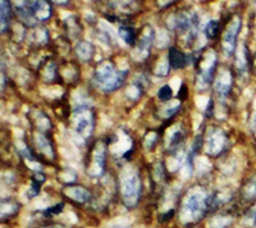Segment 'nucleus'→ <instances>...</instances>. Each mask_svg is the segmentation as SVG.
I'll use <instances>...</instances> for the list:
<instances>
[{"label": "nucleus", "mask_w": 256, "mask_h": 228, "mask_svg": "<svg viewBox=\"0 0 256 228\" xmlns=\"http://www.w3.org/2000/svg\"><path fill=\"white\" fill-rule=\"evenodd\" d=\"M212 196L202 188H192L182 202L180 216L184 224L200 220L214 205Z\"/></svg>", "instance_id": "1"}, {"label": "nucleus", "mask_w": 256, "mask_h": 228, "mask_svg": "<svg viewBox=\"0 0 256 228\" xmlns=\"http://www.w3.org/2000/svg\"><path fill=\"white\" fill-rule=\"evenodd\" d=\"M120 198L126 208H134L141 198V178L140 174L134 168L130 167L122 170L120 177Z\"/></svg>", "instance_id": "2"}, {"label": "nucleus", "mask_w": 256, "mask_h": 228, "mask_svg": "<svg viewBox=\"0 0 256 228\" xmlns=\"http://www.w3.org/2000/svg\"><path fill=\"white\" fill-rule=\"evenodd\" d=\"M127 70H116L110 62H102L94 72V82L96 88L104 92H112L120 88L126 78Z\"/></svg>", "instance_id": "3"}, {"label": "nucleus", "mask_w": 256, "mask_h": 228, "mask_svg": "<svg viewBox=\"0 0 256 228\" xmlns=\"http://www.w3.org/2000/svg\"><path fill=\"white\" fill-rule=\"evenodd\" d=\"M16 12L18 17L28 26H34L35 22H44L52 17V8L50 2H24L17 3Z\"/></svg>", "instance_id": "4"}, {"label": "nucleus", "mask_w": 256, "mask_h": 228, "mask_svg": "<svg viewBox=\"0 0 256 228\" xmlns=\"http://www.w3.org/2000/svg\"><path fill=\"white\" fill-rule=\"evenodd\" d=\"M70 123L78 136L82 138H88L94 131V112L88 106H78L73 109Z\"/></svg>", "instance_id": "5"}, {"label": "nucleus", "mask_w": 256, "mask_h": 228, "mask_svg": "<svg viewBox=\"0 0 256 228\" xmlns=\"http://www.w3.org/2000/svg\"><path fill=\"white\" fill-rule=\"evenodd\" d=\"M198 18L195 13L186 10V12L178 13L176 20V30L182 38H184L186 44L192 42V40L198 35Z\"/></svg>", "instance_id": "6"}, {"label": "nucleus", "mask_w": 256, "mask_h": 228, "mask_svg": "<svg viewBox=\"0 0 256 228\" xmlns=\"http://www.w3.org/2000/svg\"><path fill=\"white\" fill-rule=\"evenodd\" d=\"M202 59L198 62V86L201 88H206L212 82V74L216 70V56L214 50H208L202 54Z\"/></svg>", "instance_id": "7"}, {"label": "nucleus", "mask_w": 256, "mask_h": 228, "mask_svg": "<svg viewBox=\"0 0 256 228\" xmlns=\"http://www.w3.org/2000/svg\"><path fill=\"white\" fill-rule=\"evenodd\" d=\"M241 26H242L241 17L234 16V17L232 18V20L230 22V24L227 26V28H226V31H224L222 45H223L224 54H226L227 56H233L234 50H236L237 38H238Z\"/></svg>", "instance_id": "8"}, {"label": "nucleus", "mask_w": 256, "mask_h": 228, "mask_svg": "<svg viewBox=\"0 0 256 228\" xmlns=\"http://www.w3.org/2000/svg\"><path fill=\"white\" fill-rule=\"evenodd\" d=\"M105 145L104 142H98L94 148L92 152H91V158L88 162V166L86 168V172L90 177L96 178V177H100V176L104 173L105 168Z\"/></svg>", "instance_id": "9"}, {"label": "nucleus", "mask_w": 256, "mask_h": 228, "mask_svg": "<svg viewBox=\"0 0 256 228\" xmlns=\"http://www.w3.org/2000/svg\"><path fill=\"white\" fill-rule=\"evenodd\" d=\"M226 145H227V136L222 130H212L210 132L209 138L206 141V154H209L210 156H218L224 149H226Z\"/></svg>", "instance_id": "10"}, {"label": "nucleus", "mask_w": 256, "mask_h": 228, "mask_svg": "<svg viewBox=\"0 0 256 228\" xmlns=\"http://www.w3.org/2000/svg\"><path fill=\"white\" fill-rule=\"evenodd\" d=\"M232 84L233 78L230 70H226V68L222 70L216 80V91L219 94V96L227 98L230 92V88H232Z\"/></svg>", "instance_id": "11"}, {"label": "nucleus", "mask_w": 256, "mask_h": 228, "mask_svg": "<svg viewBox=\"0 0 256 228\" xmlns=\"http://www.w3.org/2000/svg\"><path fill=\"white\" fill-rule=\"evenodd\" d=\"M168 63L174 70L184 68L191 63V56H187V54H184L182 50L177 49V48H169Z\"/></svg>", "instance_id": "12"}, {"label": "nucleus", "mask_w": 256, "mask_h": 228, "mask_svg": "<svg viewBox=\"0 0 256 228\" xmlns=\"http://www.w3.org/2000/svg\"><path fill=\"white\" fill-rule=\"evenodd\" d=\"M63 194L67 196L68 199L80 202V204H84L91 199L90 191L88 188H82V186H67L63 190Z\"/></svg>", "instance_id": "13"}, {"label": "nucleus", "mask_w": 256, "mask_h": 228, "mask_svg": "<svg viewBox=\"0 0 256 228\" xmlns=\"http://www.w3.org/2000/svg\"><path fill=\"white\" fill-rule=\"evenodd\" d=\"M154 40V30L152 27H146L145 32L138 40V52L141 54V58H146L150 53V46Z\"/></svg>", "instance_id": "14"}, {"label": "nucleus", "mask_w": 256, "mask_h": 228, "mask_svg": "<svg viewBox=\"0 0 256 228\" xmlns=\"http://www.w3.org/2000/svg\"><path fill=\"white\" fill-rule=\"evenodd\" d=\"M0 9H2V16H0V24H2V34L6 32L10 18H12V10H10V2L2 0L0 3Z\"/></svg>", "instance_id": "15"}, {"label": "nucleus", "mask_w": 256, "mask_h": 228, "mask_svg": "<svg viewBox=\"0 0 256 228\" xmlns=\"http://www.w3.org/2000/svg\"><path fill=\"white\" fill-rule=\"evenodd\" d=\"M118 34H120V38H122L127 45H131V46L136 45L137 34L136 30H134V27L122 24V26L120 27V30H118Z\"/></svg>", "instance_id": "16"}, {"label": "nucleus", "mask_w": 256, "mask_h": 228, "mask_svg": "<svg viewBox=\"0 0 256 228\" xmlns=\"http://www.w3.org/2000/svg\"><path fill=\"white\" fill-rule=\"evenodd\" d=\"M76 54L81 60H90L94 56V46L88 41H81L76 45Z\"/></svg>", "instance_id": "17"}, {"label": "nucleus", "mask_w": 256, "mask_h": 228, "mask_svg": "<svg viewBox=\"0 0 256 228\" xmlns=\"http://www.w3.org/2000/svg\"><path fill=\"white\" fill-rule=\"evenodd\" d=\"M35 144H36V146H38L41 152H44L45 155H48L50 159L54 158V150H52V144H50V141L48 140L45 136H42V134H38L35 138Z\"/></svg>", "instance_id": "18"}, {"label": "nucleus", "mask_w": 256, "mask_h": 228, "mask_svg": "<svg viewBox=\"0 0 256 228\" xmlns=\"http://www.w3.org/2000/svg\"><path fill=\"white\" fill-rule=\"evenodd\" d=\"M18 206L12 200H3L2 202V220H6L9 216H14L18 210Z\"/></svg>", "instance_id": "19"}, {"label": "nucleus", "mask_w": 256, "mask_h": 228, "mask_svg": "<svg viewBox=\"0 0 256 228\" xmlns=\"http://www.w3.org/2000/svg\"><path fill=\"white\" fill-rule=\"evenodd\" d=\"M44 181H45V176L41 174V173H36L35 178H34V181H32L31 184V188H30L28 191H27V196H28L30 199H32V198H35V196L38 195V191H40L41 184H44Z\"/></svg>", "instance_id": "20"}, {"label": "nucleus", "mask_w": 256, "mask_h": 228, "mask_svg": "<svg viewBox=\"0 0 256 228\" xmlns=\"http://www.w3.org/2000/svg\"><path fill=\"white\" fill-rule=\"evenodd\" d=\"M248 54L246 48H242L241 50L237 54V67L241 72H244V70H248Z\"/></svg>", "instance_id": "21"}, {"label": "nucleus", "mask_w": 256, "mask_h": 228, "mask_svg": "<svg viewBox=\"0 0 256 228\" xmlns=\"http://www.w3.org/2000/svg\"><path fill=\"white\" fill-rule=\"evenodd\" d=\"M219 30V22L216 20H212L208 22L206 27H205V34H206L208 38H214L218 35Z\"/></svg>", "instance_id": "22"}, {"label": "nucleus", "mask_w": 256, "mask_h": 228, "mask_svg": "<svg viewBox=\"0 0 256 228\" xmlns=\"http://www.w3.org/2000/svg\"><path fill=\"white\" fill-rule=\"evenodd\" d=\"M173 96V90L169 85H164L163 88L158 91V98H159L162 102H169Z\"/></svg>", "instance_id": "23"}, {"label": "nucleus", "mask_w": 256, "mask_h": 228, "mask_svg": "<svg viewBox=\"0 0 256 228\" xmlns=\"http://www.w3.org/2000/svg\"><path fill=\"white\" fill-rule=\"evenodd\" d=\"M256 196V177L251 180L250 184L244 188V198L248 200H251Z\"/></svg>", "instance_id": "24"}, {"label": "nucleus", "mask_w": 256, "mask_h": 228, "mask_svg": "<svg viewBox=\"0 0 256 228\" xmlns=\"http://www.w3.org/2000/svg\"><path fill=\"white\" fill-rule=\"evenodd\" d=\"M63 208H64V204H63V202H59V204L52 205V206H50V208H48L44 212V214H45V216H56V214L62 213V210H63Z\"/></svg>", "instance_id": "25"}, {"label": "nucleus", "mask_w": 256, "mask_h": 228, "mask_svg": "<svg viewBox=\"0 0 256 228\" xmlns=\"http://www.w3.org/2000/svg\"><path fill=\"white\" fill-rule=\"evenodd\" d=\"M182 136H184V134H182V132L176 131L174 134H172V138H170V146H172V148L178 146L180 141H182V138H184Z\"/></svg>", "instance_id": "26"}, {"label": "nucleus", "mask_w": 256, "mask_h": 228, "mask_svg": "<svg viewBox=\"0 0 256 228\" xmlns=\"http://www.w3.org/2000/svg\"><path fill=\"white\" fill-rule=\"evenodd\" d=\"M173 214H174V210H172V212H170V213H169V212H168V213H166V216H162V220H170V218H172Z\"/></svg>", "instance_id": "27"}, {"label": "nucleus", "mask_w": 256, "mask_h": 228, "mask_svg": "<svg viewBox=\"0 0 256 228\" xmlns=\"http://www.w3.org/2000/svg\"><path fill=\"white\" fill-rule=\"evenodd\" d=\"M45 228H68V227H66V226L63 224H52V226H48V227Z\"/></svg>", "instance_id": "28"}, {"label": "nucleus", "mask_w": 256, "mask_h": 228, "mask_svg": "<svg viewBox=\"0 0 256 228\" xmlns=\"http://www.w3.org/2000/svg\"><path fill=\"white\" fill-rule=\"evenodd\" d=\"M116 228H123V227H116Z\"/></svg>", "instance_id": "29"}]
</instances>
